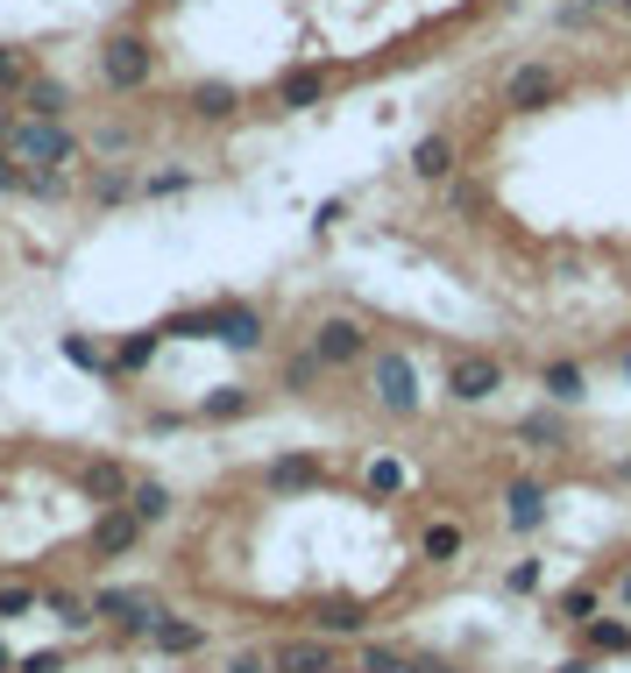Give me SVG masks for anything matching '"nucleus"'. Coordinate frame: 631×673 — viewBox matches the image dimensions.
Here are the masks:
<instances>
[{
    "label": "nucleus",
    "mask_w": 631,
    "mask_h": 673,
    "mask_svg": "<svg viewBox=\"0 0 631 673\" xmlns=\"http://www.w3.org/2000/svg\"><path fill=\"white\" fill-rule=\"evenodd\" d=\"M248 412H256V397H248L241 383H220V390L199 397V418H206V426H235V418H248Z\"/></svg>",
    "instance_id": "412c9836"
},
{
    "label": "nucleus",
    "mask_w": 631,
    "mask_h": 673,
    "mask_svg": "<svg viewBox=\"0 0 631 673\" xmlns=\"http://www.w3.org/2000/svg\"><path fill=\"white\" fill-rule=\"evenodd\" d=\"M589 8H610V0H589Z\"/></svg>",
    "instance_id": "a18cd8bd"
},
{
    "label": "nucleus",
    "mask_w": 631,
    "mask_h": 673,
    "mask_svg": "<svg viewBox=\"0 0 631 673\" xmlns=\"http://www.w3.org/2000/svg\"><path fill=\"white\" fill-rule=\"evenodd\" d=\"M128 191H142L136 178H128V170H100V178H92V199H100V206H121Z\"/></svg>",
    "instance_id": "72a5a7b5"
},
{
    "label": "nucleus",
    "mask_w": 631,
    "mask_h": 673,
    "mask_svg": "<svg viewBox=\"0 0 631 673\" xmlns=\"http://www.w3.org/2000/svg\"><path fill=\"white\" fill-rule=\"evenodd\" d=\"M36 603H43V588H29V582H0V617H29Z\"/></svg>",
    "instance_id": "473e14b6"
},
{
    "label": "nucleus",
    "mask_w": 631,
    "mask_h": 673,
    "mask_svg": "<svg viewBox=\"0 0 631 673\" xmlns=\"http://www.w3.org/2000/svg\"><path fill=\"white\" fill-rule=\"evenodd\" d=\"M369 496H376V504H384V496H405V461H369Z\"/></svg>",
    "instance_id": "7c9ffc66"
},
{
    "label": "nucleus",
    "mask_w": 631,
    "mask_h": 673,
    "mask_svg": "<svg viewBox=\"0 0 631 673\" xmlns=\"http://www.w3.org/2000/svg\"><path fill=\"white\" fill-rule=\"evenodd\" d=\"M519 439H525V447H540V454H561V447H568L561 404H546V412H525V418H519Z\"/></svg>",
    "instance_id": "a211bd4d"
},
{
    "label": "nucleus",
    "mask_w": 631,
    "mask_h": 673,
    "mask_svg": "<svg viewBox=\"0 0 631 673\" xmlns=\"http://www.w3.org/2000/svg\"><path fill=\"white\" fill-rule=\"evenodd\" d=\"M214 319H220V348H235V355H256L263 348V313H256V305H241V298H220L214 305Z\"/></svg>",
    "instance_id": "9b49d317"
},
{
    "label": "nucleus",
    "mask_w": 631,
    "mask_h": 673,
    "mask_svg": "<svg viewBox=\"0 0 631 673\" xmlns=\"http://www.w3.org/2000/svg\"><path fill=\"white\" fill-rule=\"evenodd\" d=\"M185 107H193L199 121H227V113L241 107V92L227 86V79H206V86H193V100H185Z\"/></svg>",
    "instance_id": "b1692460"
},
{
    "label": "nucleus",
    "mask_w": 631,
    "mask_h": 673,
    "mask_svg": "<svg viewBox=\"0 0 631 673\" xmlns=\"http://www.w3.org/2000/svg\"><path fill=\"white\" fill-rule=\"evenodd\" d=\"M454 164H462L454 135H418V142H412V170H418L426 185H447V178H454Z\"/></svg>",
    "instance_id": "2eb2a0df"
},
{
    "label": "nucleus",
    "mask_w": 631,
    "mask_h": 673,
    "mask_svg": "<svg viewBox=\"0 0 631 673\" xmlns=\"http://www.w3.org/2000/svg\"><path fill=\"white\" fill-rule=\"evenodd\" d=\"M334 92V71L327 65H298V71H284L277 79V107L284 113H305V107H319Z\"/></svg>",
    "instance_id": "ddd939ff"
},
{
    "label": "nucleus",
    "mask_w": 631,
    "mask_h": 673,
    "mask_svg": "<svg viewBox=\"0 0 631 673\" xmlns=\"http://www.w3.org/2000/svg\"><path fill=\"white\" fill-rule=\"evenodd\" d=\"M624 291H631V277H624Z\"/></svg>",
    "instance_id": "49530a36"
},
{
    "label": "nucleus",
    "mask_w": 631,
    "mask_h": 673,
    "mask_svg": "<svg viewBox=\"0 0 631 673\" xmlns=\"http://www.w3.org/2000/svg\"><path fill=\"white\" fill-rule=\"evenodd\" d=\"M561 92H568V79L553 65H519L504 79V107L511 113H546V107H561Z\"/></svg>",
    "instance_id": "423d86ee"
},
{
    "label": "nucleus",
    "mask_w": 631,
    "mask_h": 673,
    "mask_svg": "<svg viewBox=\"0 0 631 673\" xmlns=\"http://www.w3.org/2000/svg\"><path fill=\"white\" fill-rule=\"evenodd\" d=\"M22 107H29V121H65L71 92L57 86V79H29V86H22Z\"/></svg>",
    "instance_id": "5701e85b"
},
{
    "label": "nucleus",
    "mask_w": 631,
    "mask_h": 673,
    "mask_svg": "<svg viewBox=\"0 0 631 673\" xmlns=\"http://www.w3.org/2000/svg\"><path fill=\"white\" fill-rule=\"evenodd\" d=\"M0 673H14V652L8 645H0Z\"/></svg>",
    "instance_id": "c03bdc74"
},
{
    "label": "nucleus",
    "mask_w": 631,
    "mask_h": 673,
    "mask_svg": "<svg viewBox=\"0 0 631 673\" xmlns=\"http://www.w3.org/2000/svg\"><path fill=\"white\" fill-rule=\"evenodd\" d=\"M582 639H589V652H631V624L624 617H589Z\"/></svg>",
    "instance_id": "cd10ccee"
},
{
    "label": "nucleus",
    "mask_w": 631,
    "mask_h": 673,
    "mask_svg": "<svg viewBox=\"0 0 631 673\" xmlns=\"http://www.w3.org/2000/svg\"><path fill=\"white\" fill-rule=\"evenodd\" d=\"M0 142H8V157L29 164V170H65L71 157H79V142H71L65 121H8Z\"/></svg>",
    "instance_id": "f257e3e1"
},
{
    "label": "nucleus",
    "mask_w": 631,
    "mask_h": 673,
    "mask_svg": "<svg viewBox=\"0 0 631 673\" xmlns=\"http://www.w3.org/2000/svg\"><path fill=\"white\" fill-rule=\"evenodd\" d=\"M14 673H65V652H29V660H14Z\"/></svg>",
    "instance_id": "4c0bfd02"
},
{
    "label": "nucleus",
    "mask_w": 631,
    "mask_h": 673,
    "mask_svg": "<svg viewBox=\"0 0 631 673\" xmlns=\"http://www.w3.org/2000/svg\"><path fill=\"white\" fill-rule=\"evenodd\" d=\"M319 376H327V362H319L313 348H298L292 362H284V390H298V397H313V390H319Z\"/></svg>",
    "instance_id": "bb28decb"
},
{
    "label": "nucleus",
    "mask_w": 631,
    "mask_h": 673,
    "mask_svg": "<svg viewBox=\"0 0 631 673\" xmlns=\"http://www.w3.org/2000/svg\"><path fill=\"white\" fill-rule=\"evenodd\" d=\"M100 79H107V92H142L149 79H157V50H149V36H136V29L107 36V50H100Z\"/></svg>",
    "instance_id": "f03ea898"
},
{
    "label": "nucleus",
    "mask_w": 631,
    "mask_h": 673,
    "mask_svg": "<svg viewBox=\"0 0 631 673\" xmlns=\"http://www.w3.org/2000/svg\"><path fill=\"white\" fill-rule=\"evenodd\" d=\"M157 340H164L157 326H149V334H128L121 355H114V369H149V362H157Z\"/></svg>",
    "instance_id": "c756f323"
},
{
    "label": "nucleus",
    "mask_w": 631,
    "mask_h": 673,
    "mask_svg": "<svg viewBox=\"0 0 631 673\" xmlns=\"http://www.w3.org/2000/svg\"><path fill=\"white\" fill-rule=\"evenodd\" d=\"M418 673H469V666H454V660H418Z\"/></svg>",
    "instance_id": "a19ab883"
},
{
    "label": "nucleus",
    "mask_w": 631,
    "mask_h": 673,
    "mask_svg": "<svg viewBox=\"0 0 631 673\" xmlns=\"http://www.w3.org/2000/svg\"><path fill=\"white\" fill-rule=\"evenodd\" d=\"M263 483L277 496H313V489H327V461L319 454H277L270 468H263Z\"/></svg>",
    "instance_id": "9d476101"
},
{
    "label": "nucleus",
    "mask_w": 631,
    "mask_h": 673,
    "mask_svg": "<svg viewBox=\"0 0 631 673\" xmlns=\"http://www.w3.org/2000/svg\"><path fill=\"white\" fill-rule=\"evenodd\" d=\"M553 617L582 631L589 617H597V588H589V582H575V588H561V603H553Z\"/></svg>",
    "instance_id": "c85d7f7f"
},
{
    "label": "nucleus",
    "mask_w": 631,
    "mask_h": 673,
    "mask_svg": "<svg viewBox=\"0 0 631 673\" xmlns=\"http://www.w3.org/2000/svg\"><path fill=\"white\" fill-rule=\"evenodd\" d=\"M128 511L142 517V532H157L170 511H178V496H170V483H149V475H136V489H128Z\"/></svg>",
    "instance_id": "aec40b11"
},
{
    "label": "nucleus",
    "mask_w": 631,
    "mask_h": 673,
    "mask_svg": "<svg viewBox=\"0 0 631 673\" xmlns=\"http://www.w3.org/2000/svg\"><path fill=\"white\" fill-rule=\"evenodd\" d=\"M504 525H511V532H540V525H546V483L511 475V483H504Z\"/></svg>",
    "instance_id": "4468645a"
},
{
    "label": "nucleus",
    "mask_w": 631,
    "mask_h": 673,
    "mask_svg": "<svg viewBox=\"0 0 631 673\" xmlns=\"http://www.w3.org/2000/svg\"><path fill=\"white\" fill-rule=\"evenodd\" d=\"M618 603H631V567H624V574H618Z\"/></svg>",
    "instance_id": "37998d69"
},
{
    "label": "nucleus",
    "mask_w": 631,
    "mask_h": 673,
    "mask_svg": "<svg viewBox=\"0 0 631 673\" xmlns=\"http://www.w3.org/2000/svg\"><path fill=\"white\" fill-rule=\"evenodd\" d=\"M369 397L384 404V412H397V418H412L418 412V369H412V355H376L369 362Z\"/></svg>",
    "instance_id": "39448f33"
},
{
    "label": "nucleus",
    "mask_w": 631,
    "mask_h": 673,
    "mask_svg": "<svg viewBox=\"0 0 631 673\" xmlns=\"http://www.w3.org/2000/svg\"><path fill=\"white\" fill-rule=\"evenodd\" d=\"M149 645H157V652H164V660H193V652L206 645V631H199L193 617H170V610H164V624H157V631H149Z\"/></svg>",
    "instance_id": "6ab92c4d"
},
{
    "label": "nucleus",
    "mask_w": 631,
    "mask_h": 673,
    "mask_svg": "<svg viewBox=\"0 0 631 673\" xmlns=\"http://www.w3.org/2000/svg\"><path fill=\"white\" fill-rule=\"evenodd\" d=\"M504 390V362L483 355V348H454L447 355V397L454 404H490Z\"/></svg>",
    "instance_id": "20e7f679"
},
{
    "label": "nucleus",
    "mask_w": 631,
    "mask_h": 673,
    "mask_svg": "<svg viewBox=\"0 0 631 673\" xmlns=\"http://www.w3.org/2000/svg\"><path fill=\"white\" fill-rule=\"evenodd\" d=\"M29 86V65H22V50H8L0 43V92H22Z\"/></svg>",
    "instance_id": "c9c22d12"
},
{
    "label": "nucleus",
    "mask_w": 631,
    "mask_h": 673,
    "mask_svg": "<svg viewBox=\"0 0 631 673\" xmlns=\"http://www.w3.org/2000/svg\"><path fill=\"white\" fill-rule=\"evenodd\" d=\"M540 390H546V404L575 412V404L589 397V376H582V362H546V369H540Z\"/></svg>",
    "instance_id": "f3484780"
},
{
    "label": "nucleus",
    "mask_w": 631,
    "mask_h": 673,
    "mask_svg": "<svg viewBox=\"0 0 631 673\" xmlns=\"http://www.w3.org/2000/svg\"><path fill=\"white\" fill-rule=\"evenodd\" d=\"M185 185H193L185 170H157V178H142V191H157V199H164V191H185Z\"/></svg>",
    "instance_id": "58836bf2"
},
{
    "label": "nucleus",
    "mask_w": 631,
    "mask_h": 673,
    "mask_svg": "<svg viewBox=\"0 0 631 673\" xmlns=\"http://www.w3.org/2000/svg\"><path fill=\"white\" fill-rule=\"evenodd\" d=\"M355 673H418L412 652H397V645H362L355 652Z\"/></svg>",
    "instance_id": "a878e982"
},
{
    "label": "nucleus",
    "mask_w": 631,
    "mask_h": 673,
    "mask_svg": "<svg viewBox=\"0 0 631 673\" xmlns=\"http://www.w3.org/2000/svg\"><path fill=\"white\" fill-rule=\"evenodd\" d=\"M65 362H79V369H92V376H107V369H114V362H107L100 348H92L86 334H65Z\"/></svg>",
    "instance_id": "f704fd0d"
},
{
    "label": "nucleus",
    "mask_w": 631,
    "mask_h": 673,
    "mask_svg": "<svg viewBox=\"0 0 631 673\" xmlns=\"http://www.w3.org/2000/svg\"><path fill=\"white\" fill-rule=\"evenodd\" d=\"M86 546L100 553V561H121V553H136V546H142V517L128 511V504L100 511V517H92V532H86Z\"/></svg>",
    "instance_id": "1a4fd4ad"
},
{
    "label": "nucleus",
    "mask_w": 631,
    "mask_h": 673,
    "mask_svg": "<svg viewBox=\"0 0 631 673\" xmlns=\"http://www.w3.org/2000/svg\"><path fill=\"white\" fill-rule=\"evenodd\" d=\"M92 624H121L128 639H149V631L164 624V603L149 588H92Z\"/></svg>",
    "instance_id": "7ed1b4c3"
},
{
    "label": "nucleus",
    "mask_w": 631,
    "mask_h": 673,
    "mask_svg": "<svg viewBox=\"0 0 631 673\" xmlns=\"http://www.w3.org/2000/svg\"><path fill=\"white\" fill-rule=\"evenodd\" d=\"M313 355L327 362V369H348V362H362L369 355V334H362V319H348V313H327L313 326Z\"/></svg>",
    "instance_id": "6e6552de"
},
{
    "label": "nucleus",
    "mask_w": 631,
    "mask_h": 673,
    "mask_svg": "<svg viewBox=\"0 0 631 673\" xmlns=\"http://www.w3.org/2000/svg\"><path fill=\"white\" fill-rule=\"evenodd\" d=\"M462 546H469V532L454 525V517H433L426 532H418V553H426L433 567H447V561H462Z\"/></svg>",
    "instance_id": "4be33fe9"
},
{
    "label": "nucleus",
    "mask_w": 631,
    "mask_h": 673,
    "mask_svg": "<svg viewBox=\"0 0 631 673\" xmlns=\"http://www.w3.org/2000/svg\"><path fill=\"white\" fill-rule=\"evenodd\" d=\"M270 652V673H341V639H277L263 645Z\"/></svg>",
    "instance_id": "0eeeda50"
},
{
    "label": "nucleus",
    "mask_w": 631,
    "mask_h": 673,
    "mask_svg": "<svg viewBox=\"0 0 631 673\" xmlns=\"http://www.w3.org/2000/svg\"><path fill=\"white\" fill-rule=\"evenodd\" d=\"M561 673H597V660H568V666H561Z\"/></svg>",
    "instance_id": "79ce46f5"
},
{
    "label": "nucleus",
    "mask_w": 631,
    "mask_h": 673,
    "mask_svg": "<svg viewBox=\"0 0 631 673\" xmlns=\"http://www.w3.org/2000/svg\"><path fill=\"white\" fill-rule=\"evenodd\" d=\"M227 673H270V652L248 645V652H227Z\"/></svg>",
    "instance_id": "e433bc0d"
},
{
    "label": "nucleus",
    "mask_w": 631,
    "mask_h": 673,
    "mask_svg": "<svg viewBox=\"0 0 631 673\" xmlns=\"http://www.w3.org/2000/svg\"><path fill=\"white\" fill-rule=\"evenodd\" d=\"M511 588H519V595L540 588V561H519V567H511Z\"/></svg>",
    "instance_id": "ea45409f"
},
{
    "label": "nucleus",
    "mask_w": 631,
    "mask_h": 673,
    "mask_svg": "<svg viewBox=\"0 0 631 673\" xmlns=\"http://www.w3.org/2000/svg\"><path fill=\"white\" fill-rule=\"evenodd\" d=\"M313 624H319V639H362V624H369V617H362L355 595H319Z\"/></svg>",
    "instance_id": "dca6fc26"
},
{
    "label": "nucleus",
    "mask_w": 631,
    "mask_h": 673,
    "mask_svg": "<svg viewBox=\"0 0 631 673\" xmlns=\"http://www.w3.org/2000/svg\"><path fill=\"white\" fill-rule=\"evenodd\" d=\"M79 489L92 496V504H100V511H114V504H128V489H136V475H128V461H86V468H79Z\"/></svg>",
    "instance_id": "f8f14e48"
},
{
    "label": "nucleus",
    "mask_w": 631,
    "mask_h": 673,
    "mask_svg": "<svg viewBox=\"0 0 631 673\" xmlns=\"http://www.w3.org/2000/svg\"><path fill=\"white\" fill-rule=\"evenodd\" d=\"M447 206L462 220H483L490 214V199H483V185H469V178H447Z\"/></svg>",
    "instance_id": "2f4dec72"
},
{
    "label": "nucleus",
    "mask_w": 631,
    "mask_h": 673,
    "mask_svg": "<svg viewBox=\"0 0 631 673\" xmlns=\"http://www.w3.org/2000/svg\"><path fill=\"white\" fill-rule=\"evenodd\" d=\"M157 334H164V340H214L220 319H214V305H199V313H170Z\"/></svg>",
    "instance_id": "393cba45"
}]
</instances>
